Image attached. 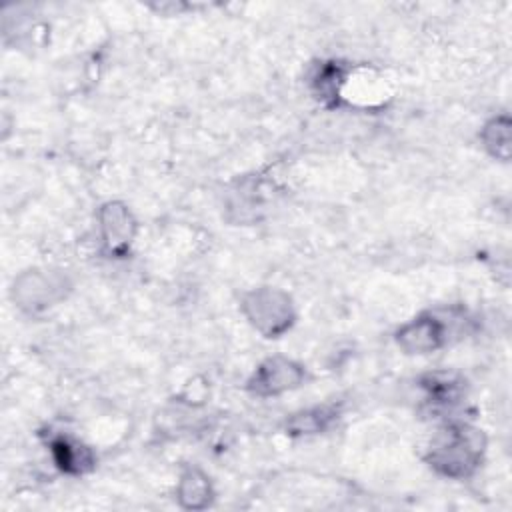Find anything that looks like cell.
<instances>
[{"instance_id": "9", "label": "cell", "mask_w": 512, "mask_h": 512, "mask_svg": "<svg viewBox=\"0 0 512 512\" xmlns=\"http://www.w3.org/2000/svg\"><path fill=\"white\" fill-rule=\"evenodd\" d=\"M334 416V412L326 410V408H314V410H308V412H302V414H296L292 420H290V430L294 434H308V432H320L328 420Z\"/></svg>"}, {"instance_id": "1", "label": "cell", "mask_w": 512, "mask_h": 512, "mask_svg": "<svg viewBox=\"0 0 512 512\" xmlns=\"http://www.w3.org/2000/svg\"><path fill=\"white\" fill-rule=\"evenodd\" d=\"M484 436L480 430L466 424L448 426L430 446V464L450 478L468 476L482 458Z\"/></svg>"}, {"instance_id": "2", "label": "cell", "mask_w": 512, "mask_h": 512, "mask_svg": "<svg viewBox=\"0 0 512 512\" xmlns=\"http://www.w3.org/2000/svg\"><path fill=\"white\" fill-rule=\"evenodd\" d=\"M250 322L266 336H276L292 324L290 298L274 288H260L250 292L242 304Z\"/></svg>"}, {"instance_id": "4", "label": "cell", "mask_w": 512, "mask_h": 512, "mask_svg": "<svg viewBox=\"0 0 512 512\" xmlns=\"http://www.w3.org/2000/svg\"><path fill=\"white\" fill-rule=\"evenodd\" d=\"M446 336L444 324L434 316H422L398 330V344L410 354H426L442 346Z\"/></svg>"}, {"instance_id": "3", "label": "cell", "mask_w": 512, "mask_h": 512, "mask_svg": "<svg viewBox=\"0 0 512 512\" xmlns=\"http://www.w3.org/2000/svg\"><path fill=\"white\" fill-rule=\"evenodd\" d=\"M304 380L300 364L288 358H270L258 366L248 382V388L258 396H274L296 388Z\"/></svg>"}, {"instance_id": "8", "label": "cell", "mask_w": 512, "mask_h": 512, "mask_svg": "<svg viewBox=\"0 0 512 512\" xmlns=\"http://www.w3.org/2000/svg\"><path fill=\"white\" fill-rule=\"evenodd\" d=\"M482 140H484V146L494 156L506 160L508 154H510V124H508V118L500 116V118L490 120L484 128V132H482Z\"/></svg>"}, {"instance_id": "6", "label": "cell", "mask_w": 512, "mask_h": 512, "mask_svg": "<svg viewBox=\"0 0 512 512\" xmlns=\"http://www.w3.org/2000/svg\"><path fill=\"white\" fill-rule=\"evenodd\" d=\"M212 496L208 478L198 470H188L182 474L178 484V500L186 508H204Z\"/></svg>"}, {"instance_id": "5", "label": "cell", "mask_w": 512, "mask_h": 512, "mask_svg": "<svg viewBox=\"0 0 512 512\" xmlns=\"http://www.w3.org/2000/svg\"><path fill=\"white\" fill-rule=\"evenodd\" d=\"M100 226L104 244L114 254H122L134 238V220L128 208L118 202H110L100 210Z\"/></svg>"}, {"instance_id": "7", "label": "cell", "mask_w": 512, "mask_h": 512, "mask_svg": "<svg viewBox=\"0 0 512 512\" xmlns=\"http://www.w3.org/2000/svg\"><path fill=\"white\" fill-rule=\"evenodd\" d=\"M52 452H54V460L56 464L64 470V472H82L84 468H88L92 464L90 452L80 446L74 444L66 438H58L52 442Z\"/></svg>"}]
</instances>
